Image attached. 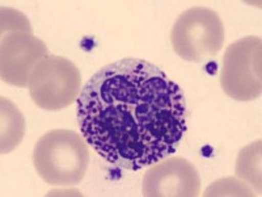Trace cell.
<instances>
[{"label":"cell","instance_id":"1","mask_svg":"<svg viewBox=\"0 0 262 197\" xmlns=\"http://www.w3.org/2000/svg\"><path fill=\"white\" fill-rule=\"evenodd\" d=\"M76 102L86 144L122 170H142L173 155L188 130V105L179 84L139 58L101 67Z\"/></svg>","mask_w":262,"mask_h":197},{"label":"cell","instance_id":"2","mask_svg":"<svg viewBox=\"0 0 262 197\" xmlns=\"http://www.w3.org/2000/svg\"><path fill=\"white\" fill-rule=\"evenodd\" d=\"M33 164L48 184L72 187L83 180L88 170V144L76 131L54 129L34 145Z\"/></svg>","mask_w":262,"mask_h":197},{"label":"cell","instance_id":"3","mask_svg":"<svg viewBox=\"0 0 262 197\" xmlns=\"http://www.w3.org/2000/svg\"><path fill=\"white\" fill-rule=\"evenodd\" d=\"M174 53L186 62L211 60L224 45V27L215 11L193 7L177 17L170 33Z\"/></svg>","mask_w":262,"mask_h":197},{"label":"cell","instance_id":"4","mask_svg":"<svg viewBox=\"0 0 262 197\" xmlns=\"http://www.w3.org/2000/svg\"><path fill=\"white\" fill-rule=\"evenodd\" d=\"M262 40L247 36L227 48L221 72L226 95L237 102H252L262 93Z\"/></svg>","mask_w":262,"mask_h":197},{"label":"cell","instance_id":"5","mask_svg":"<svg viewBox=\"0 0 262 197\" xmlns=\"http://www.w3.org/2000/svg\"><path fill=\"white\" fill-rule=\"evenodd\" d=\"M80 71L71 61L48 55L33 70L29 93L33 103L45 111H60L75 100L81 91Z\"/></svg>","mask_w":262,"mask_h":197},{"label":"cell","instance_id":"6","mask_svg":"<svg viewBox=\"0 0 262 197\" xmlns=\"http://www.w3.org/2000/svg\"><path fill=\"white\" fill-rule=\"evenodd\" d=\"M48 55V48L33 36L32 27L4 30L0 38L2 81L20 88L29 87L33 70Z\"/></svg>","mask_w":262,"mask_h":197},{"label":"cell","instance_id":"7","mask_svg":"<svg viewBox=\"0 0 262 197\" xmlns=\"http://www.w3.org/2000/svg\"><path fill=\"white\" fill-rule=\"evenodd\" d=\"M142 191L146 197H195L201 193V179L188 159L168 156L146 171Z\"/></svg>","mask_w":262,"mask_h":197},{"label":"cell","instance_id":"8","mask_svg":"<svg viewBox=\"0 0 262 197\" xmlns=\"http://www.w3.org/2000/svg\"><path fill=\"white\" fill-rule=\"evenodd\" d=\"M0 103V152L7 154L17 147L23 141L25 134V121L18 108L8 98L2 97Z\"/></svg>","mask_w":262,"mask_h":197},{"label":"cell","instance_id":"9","mask_svg":"<svg viewBox=\"0 0 262 197\" xmlns=\"http://www.w3.org/2000/svg\"><path fill=\"white\" fill-rule=\"evenodd\" d=\"M237 175L253 184L257 192H261V141L253 142L238 154L236 164Z\"/></svg>","mask_w":262,"mask_h":197},{"label":"cell","instance_id":"10","mask_svg":"<svg viewBox=\"0 0 262 197\" xmlns=\"http://www.w3.org/2000/svg\"><path fill=\"white\" fill-rule=\"evenodd\" d=\"M205 196H254V193L248 188L243 182L227 178L215 182L206 189Z\"/></svg>","mask_w":262,"mask_h":197}]
</instances>
